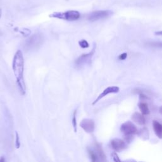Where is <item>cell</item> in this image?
I'll list each match as a JSON object with an SVG mask.
<instances>
[{
    "mask_svg": "<svg viewBox=\"0 0 162 162\" xmlns=\"http://www.w3.org/2000/svg\"><path fill=\"white\" fill-rule=\"evenodd\" d=\"M12 68L16 78L17 83L22 95L25 94L26 91V86L23 79L24 70V59L21 50H18L14 57Z\"/></svg>",
    "mask_w": 162,
    "mask_h": 162,
    "instance_id": "1",
    "label": "cell"
},
{
    "mask_svg": "<svg viewBox=\"0 0 162 162\" xmlns=\"http://www.w3.org/2000/svg\"><path fill=\"white\" fill-rule=\"evenodd\" d=\"M81 14L78 11L69 10L65 12H54L52 14L49 15V17L55 18L67 21H76L79 19Z\"/></svg>",
    "mask_w": 162,
    "mask_h": 162,
    "instance_id": "2",
    "label": "cell"
},
{
    "mask_svg": "<svg viewBox=\"0 0 162 162\" xmlns=\"http://www.w3.org/2000/svg\"><path fill=\"white\" fill-rule=\"evenodd\" d=\"M89 154L93 161H106V156L103 151L102 146L96 143L94 149H89Z\"/></svg>",
    "mask_w": 162,
    "mask_h": 162,
    "instance_id": "3",
    "label": "cell"
},
{
    "mask_svg": "<svg viewBox=\"0 0 162 162\" xmlns=\"http://www.w3.org/2000/svg\"><path fill=\"white\" fill-rule=\"evenodd\" d=\"M43 42V37L40 34H35L26 41V46L28 49L38 48Z\"/></svg>",
    "mask_w": 162,
    "mask_h": 162,
    "instance_id": "4",
    "label": "cell"
},
{
    "mask_svg": "<svg viewBox=\"0 0 162 162\" xmlns=\"http://www.w3.org/2000/svg\"><path fill=\"white\" fill-rule=\"evenodd\" d=\"M112 14L110 10H99L92 12L88 16V20L91 22H95L101 19H106Z\"/></svg>",
    "mask_w": 162,
    "mask_h": 162,
    "instance_id": "5",
    "label": "cell"
},
{
    "mask_svg": "<svg viewBox=\"0 0 162 162\" xmlns=\"http://www.w3.org/2000/svg\"><path fill=\"white\" fill-rule=\"evenodd\" d=\"M120 131L126 135H132L138 132V129L133 123L128 121L121 126Z\"/></svg>",
    "mask_w": 162,
    "mask_h": 162,
    "instance_id": "6",
    "label": "cell"
},
{
    "mask_svg": "<svg viewBox=\"0 0 162 162\" xmlns=\"http://www.w3.org/2000/svg\"><path fill=\"white\" fill-rule=\"evenodd\" d=\"M94 53V48L88 54H84L80 56L75 61V64L77 67H82L83 65L88 64L89 62L91 61V58L93 57V55Z\"/></svg>",
    "mask_w": 162,
    "mask_h": 162,
    "instance_id": "7",
    "label": "cell"
},
{
    "mask_svg": "<svg viewBox=\"0 0 162 162\" xmlns=\"http://www.w3.org/2000/svg\"><path fill=\"white\" fill-rule=\"evenodd\" d=\"M80 126L86 132L92 133L94 132L95 129V123L92 119L85 118L82 120L80 123Z\"/></svg>",
    "mask_w": 162,
    "mask_h": 162,
    "instance_id": "8",
    "label": "cell"
},
{
    "mask_svg": "<svg viewBox=\"0 0 162 162\" xmlns=\"http://www.w3.org/2000/svg\"><path fill=\"white\" fill-rule=\"evenodd\" d=\"M119 92V88L117 86H110L105 89L100 94H99L98 98L95 99V101L93 103V105H94L96 103H97L100 99H102L105 96H107L109 94L111 93H117Z\"/></svg>",
    "mask_w": 162,
    "mask_h": 162,
    "instance_id": "9",
    "label": "cell"
},
{
    "mask_svg": "<svg viewBox=\"0 0 162 162\" xmlns=\"http://www.w3.org/2000/svg\"><path fill=\"white\" fill-rule=\"evenodd\" d=\"M111 146L117 152H120L126 147V143L120 139H114L111 141Z\"/></svg>",
    "mask_w": 162,
    "mask_h": 162,
    "instance_id": "10",
    "label": "cell"
},
{
    "mask_svg": "<svg viewBox=\"0 0 162 162\" xmlns=\"http://www.w3.org/2000/svg\"><path fill=\"white\" fill-rule=\"evenodd\" d=\"M132 119L134 122L137 123L140 126H144L146 123V119L143 114H141L138 112H135L132 117Z\"/></svg>",
    "mask_w": 162,
    "mask_h": 162,
    "instance_id": "11",
    "label": "cell"
},
{
    "mask_svg": "<svg viewBox=\"0 0 162 162\" xmlns=\"http://www.w3.org/2000/svg\"><path fill=\"white\" fill-rule=\"evenodd\" d=\"M153 126L154 131L160 139H162V125L158 122L154 120L153 122Z\"/></svg>",
    "mask_w": 162,
    "mask_h": 162,
    "instance_id": "12",
    "label": "cell"
},
{
    "mask_svg": "<svg viewBox=\"0 0 162 162\" xmlns=\"http://www.w3.org/2000/svg\"><path fill=\"white\" fill-rule=\"evenodd\" d=\"M138 106L143 115H149V113H150L148 106L146 103H140Z\"/></svg>",
    "mask_w": 162,
    "mask_h": 162,
    "instance_id": "13",
    "label": "cell"
},
{
    "mask_svg": "<svg viewBox=\"0 0 162 162\" xmlns=\"http://www.w3.org/2000/svg\"><path fill=\"white\" fill-rule=\"evenodd\" d=\"M76 114H77V110H76L73 112V118H72V125L74 129V131L77 132V120H76Z\"/></svg>",
    "mask_w": 162,
    "mask_h": 162,
    "instance_id": "14",
    "label": "cell"
},
{
    "mask_svg": "<svg viewBox=\"0 0 162 162\" xmlns=\"http://www.w3.org/2000/svg\"><path fill=\"white\" fill-rule=\"evenodd\" d=\"M19 32H20L24 36H28L31 34V32L29 29H22V30L20 31H18Z\"/></svg>",
    "mask_w": 162,
    "mask_h": 162,
    "instance_id": "15",
    "label": "cell"
},
{
    "mask_svg": "<svg viewBox=\"0 0 162 162\" xmlns=\"http://www.w3.org/2000/svg\"><path fill=\"white\" fill-rule=\"evenodd\" d=\"M79 44L80 45V46L82 48H87L89 47V44L87 42V41L84 40V39H82L81 41H80L79 42Z\"/></svg>",
    "mask_w": 162,
    "mask_h": 162,
    "instance_id": "16",
    "label": "cell"
},
{
    "mask_svg": "<svg viewBox=\"0 0 162 162\" xmlns=\"http://www.w3.org/2000/svg\"><path fill=\"white\" fill-rule=\"evenodd\" d=\"M15 136H16V139H15V146L16 148L19 149L20 146V138H19V135L17 132H15Z\"/></svg>",
    "mask_w": 162,
    "mask_h": 162,
    "instance_id": "17",
    "label": "cell"
},
{
    "mask_svg": "<svg viewBox=\"0 0 162 162\" xmlns=\"http://www.w3.org/2000/svg\"><path fill=\"white\" fill-rule=\"evenodd\" d=\"M149 44L152 47L155 48H162V43L161 42H153V43H149Z\"/></svg>",
    "mask_w": 162,
    "mask_h": 162,
    "instance_id": "18",
    "label": "cell"
},
{
    "mask_svg": "<svg viewBox=\"0 0 162 162\" xmlns=\"http://www.w3.org/2000/svg\"><path fill=\"white\" fill-rule=\"evenodd\" d=\"M111 156H112V158H113L114 161H117V162H120V160L119 159V158H118L117 154L115 152L112 153V154H111Z\"/></svg>",
    "mask_w": 162,
    "mask_h": 162,
    "instance_id": "19",
    "label": "cell"
},
{
    "mask_svg": "<svg viewBox=\"0 0 162 162\" xmlns=\"http://www.w3.org/2000/svg\"><path fill=\"white\" fill-rule=\"evenodd\" d=\"M127 57V54L126 53H122V55H120L118 57V58L120 60H126Z\"/></svg>",
    "mask_w": 162,
    "mask_h": 162,
    "instance_id": "20",
    "label": "cell"
},
{
    "mask_svg": "<svg viewBox=\"0 0 162 162\" xmlns=\"http://www.w3.org/2000/svg\"><path fill=\"white\" fill-rule=\"evenodd\" d=\"M156 35H162V31H160V32H157L155 33Z\"/></svg>",
    "mask_w": 162,
    "mask_h": 162,
    "instance_id": "21",
    "label": "cell"
},
{
    "mask_svg": "<svg viewBox=\"0 0 162 162\" xmlns=\"http://www.w3.org/2000/svg\"><path fill=\"white\" fill-rule=\"evenodd\" d=\"M159 111H160V113L162 115V106H160V109H159Z\"/></svg>",
    "mask_w": 162,
    "mask_h": 162,
    "instance_id": "22",
    "label": "cell"
},
{
    "mask_svg": "<svg viewBox=\"0 0 162 162\" xmlns=\"http://www.w3.org/2000/svg\"><path fill=\"white\" fill-rule=\"evenodd\" d=\"M2 15V9H0V19H1Z\"/></svg>",
    "mask_w": 162,
    "mask_h": 162,
    "instance_id": "23",
    "label": "cell"
},
{
    "mask_svg": "<svg viewBox=\"0 0 162 162\" xmlns=\"http://www.w3.org/2000/svg\"><path fill=\"white\" fill-rule=\"evenodd\" d=\"M0 161H4V160H3V158H2V159L0 160Z\"/></svg>",
    "mask_w": 162,
    "mask_h": 162,
    "instance_id": "24",
    "label": "cell"
}]
</instances>
